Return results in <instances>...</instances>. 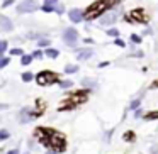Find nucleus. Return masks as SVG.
<instances>
[{
	"instance_id": "nucleus-36",
	"label": "nucleus",
	"mask_w": 158,
	"mask_h": 154,
	"mask_svg": "<svg viewBox=\"0 0 158 154\" xmlns=\"http://www.w3.org/2000/svg\"><path fill=\"white\" fill-rule=\"evenodd\" d=\"M134 117H136V119H139V117H141V110H136V113H134Z\"/></svg>"
},
{
	"instance_id": "nucleus-2",
	"label": "nucleus",
	"mask_w": 158,
	"mask_h": 154,
	"mask_svg": "<svg viewBox=\"0 0 158 154\" xmlns=\"http://www.w3.org/2000/svg\"><path fill=\"white\" fill-rule=\"evenodd\" d=\"M49 146L55 152H60V151L65 149V137L61 134H56V132H51L49 134Z\"/></svg>"
},
{
	"instance_id": "nucleus-8",
	"label": "nucleus",
	"mask_w": 158,
	"mask_h": 154,
	"mask_svg": "<svg viewBox=\"0 0 158 154\" xmlns=\"http://www.w3.org/2000/svg\"><path fill=\"white\" fill-rule=\"evenodd\" d=\"M116 21H117V14H116V12H110V14L104 15V17L100 19V26H109V24H114Z\"/></svg>"
},
{
	"instance_id": "nucleus-30",
	"label": "nucleus",
	"mask_w": 158,
	"mask_h": 154,
	"mask_svg": "<svg viewBox=\"0 0 158 154\" xmlns=\"http://www.w3.org/2000/svg\"><path fill=\"white\" fill-rule=\"evenodd\" d=\"M27 38L29 39H39V38H41V34H32V32H31V34H27Z\"/></svg>"
},
{
	"instance_id": "nucleus-25",
	"label": "nucleus",
	"mask_w": 158,
	"mask_h": 154,
	"mask_svg": "<svg viewBox=\"0 0 158 154\" xmlns=\"http://www.w3.org/2000/svg\"><path fill=\"white\" fill-rule=\"evenodd\" d=\"M58 85L61 86V88H70V86H72V81H58Z\"/></svg>"
},
{
	"instance_id": "nucleus-18",
	"label": "nucleus",
	"mask_w": 158,
	"mask_h": 154,
	"mask_svg": "<svg viewBox=\"0 0 158 154\" xmlns=\"http://www.w3.org/2000/svg\"><path fill=\"white\" fill-rule=\"evenodd\" d=\"M5 139H9V130L2 129L0 130V140H5Z\"/></svg>"
},
{
	"instance_id": "nucleus-6",
	"label": "nucleus",
	"mask_w": 158,
	"mask_h": 154,
	"mask_svg": "<svg viewBox=\"0 0 158 154\" xmlns=\"http://www.w3.org/2000/svg\"><path fill=\"white\" fill-rule=\"evenodd\" d=\"M34 117H38V113H34L31 109H29V107L22 109V110H21V113H19V120H21V122H24V124H26V122H29V120H32Z\"/></svg>"
},
{
	"instance_id": "nucleus-27",
	"label": "nucleus",
	"mask_w": 158,
	"mask_h": 154,
	"mask_svg": "<svg viewBox=\"0 0 158 154\" xmlns=\"http://www.w3.org/2000/svg\"><path fill=\"white\" fill-rule=\"evenodd\" d=\"M131 41H133L134 44H139V42H141V38H139V36H136V34H133V36H131Z\"/></svg>"
},
{
	"instance_id": "nucleus-10",
	"label": "nucleus",
	"mask_w": 158,
	"mask_h": 154,
	"mask_svg": "<svg viewBox=\"0 0 158 154\" xmlns=\"http://www.w3.org/2000/svg\"><path fill=\"white\" fill-rule=\"evenodd\" d=\"M92 54H94V51L92 49H78L77 51V58L80 59V61H85V59H89V58H92Z\"/></svg>"
},
{
	"instance_id": "nucleus-22",
	"label": "nucleus",
	"mask_w": 158,
	"mask_h": 154,
	"mask_svg": "<svg viewBox=\"0 0 158 154\" xmlns=\"http://www.w3.org/2000/svg\"><path fill=\"white\" fill-rule=\"evenodd\" d=\"M9 63H10V59H9V58H0V68H5Z\"/></svg>"
},
{
	"instance_id": "nucleus-32",
	"label": "nucleus",
	"mask_w": 158,
	"mask_h": 154,
	"mask_svg": "<svg viewBox=\"0 0 158 154\" xmlns=\"http://www.w3.org/2000/svg\"><path fill=\"white\" fill-rule=\"evenodd\" d=\"M32 56H34V58H43V53L41 51H34V53H32Z\"/></svg>"
},
{
	"instance_id": "nucleus-39",
	"label": "nucleus",
	"mask_w": 158,
	"mask_h": 154,
	"mask_svg": "<svg viewBox=\"0 0 158 154\" xmlns=\"http://www.w3.org/2000/svg\"><path fill=\"white\" fill-rule=\"evenodd\" d=\"M26 154H29V152H26Z\"/></svg>"
},
{
	"instance_id": "nucleus-20",
	"label": "nucleus",
	"mask_w": 158,
	"mask_h": 154,
	"mask_svg": "<svg viewBox=\"0 0 158 154\" xmlns=\"http://www.w3.org/2000/svg\"><path fill=\"white\" fill-rule=\"evenodd\" d=\"M10 54L12 56H24V53H22V49L15 48V49H12V51H10Z\"/></svg>"
},
{
	"instance_id": "nucleus-29",
	"label": "nucleus",
	"mask_w": 158,
	"mask_h": 154,
	"mask_svg": "<svg viewBox=\"0 0 158 154\" xmlns=\"http://www.w3.org/2000/svg\"><path fill=\"white\" fill-rule=\"evenodd\" d=\"M43 10L44 12H53V10H56V9L53 7V5H43Z\"/></svg>"
},
{
	"instance_id": "nucleus-12",
	"label": "nucleus",
	"mask_w": 158,
	"mask_h": 154,
	"mask_svg": "<svg viewBox=\"0 0 158 154\" xmlns=\"http://www.w3.org/2000/svg\"><path fill=\"white\" fill-rule=\"evenodd\" d=\"M48 58H51V59H55V58H58L60 56V51H56V49H51V48H46V53H44Z\"/></svg>"
},
{
	"instance_id": "nucleus-3",
	"label": "nucleus",
	"mask_w": 158,
	"mask_h": 154,
	"mask_svg": "<svg viewBox=\"0 0 158 154\" xmlns=\"http://www.w3.org/2000/svg\"><path fill=\"white\" fill-rule=\"evenodd\" d=\"M56 80H58V76H56L53 71H41L38 76H36V81H38L41 86H44V85H51V83H55V81H56Z\"/></svg>"
},
{
	"instance_id": "nucleus-1",
	"label": "nucleus",
	"mask_w": 158,
	"mask_h": 154,
	"mask_svg": "<svg viewBox=\"0 0 158 154\" xmlns=\"http://www.w3.org/2000/svg\"><path fill=\"white\" fill-rule=\"evenodd\" d=\"M110 5H109V2L107 0H102V2H97V4H94L92 7L89 9V10L85 12V19L87 21H92V19H95V17H99L100 14H102L106 9H109Z\"/></svg>"
},
{
	"instance_id": "nucleus-9",
	"label": "nucleus",
	"mask_w": 158,
	"mask_h": 154,
	"mask_svg": "<svg viewBox=\"0 0 158 154\" xmlns=\"http://www.w3.org/2000/svg\"><path fill=\"white\" fill-rule=\"evenodd\" d=\"M0 29H2V31H5V32H9V31H12V29H14V24L10 22V19L2 17V15H0Z\"/></svg>"
},
{
	"instance_id": "nucleus-4",
	"label": "nucleus",
	"mask_w": 158,
	"mask_h": 154,
	"mask_svg": "<svg viewBox=\"0 0 158 154\" xmlns=\"http://www.w3.org/2000/svg\"><path fill=\"white\" fill-rule=\"evenodd\" d=\"M63 41L73 48V46L77 44V41H78V32H77L73 27H68L65 32H63Z\"/></svg>"
},
{
	"instance_id": "nucleus-38",
	"label": "nucleus",
	"mask_w": 158,
	"mask_h": 154,
	"mask_svg": "<svg viewBox=\"0 0 158 154\" xmlns=\"http://www.w3.org/2000/svg\"><path fill=\"white\" fill-rule=\"evenodd\" d=\"M2 109H7V105H4V103H0V110Z\"/></svg>"
},
{
	"instance_id": "nucleus-17",
	"label": "nucleus",
	"mask_w": 158,
	"mask_h": 154,
	"mask_svg": "<svg viewBox=\"0 0 158 154\" xmlns=\"http://www.w3.org/2000/svg\"><path fill=\"white\" fill-rule=\"evenodd\" d=\"M7 41H0V56H2V54H4V53H5V49H7Z\"/></svg>"
},
{
	"instance_id": "nucleus-28",
	"label": "nucleus",
	"mask_w": 158,
	"mask_h": 154,
	"mask_svg": "<svg viewBox=\"0 0 158 154\" xmlns=\"http://www.w3.org/2000/svg\"><path fill=\"white\" fill-rule=\"evenodd\" d=\"M131 17H139V21H143V14H141L139 10H134L133 14H131Z\"/></svg>"
},
{
	"instance_id": "nucleus-5",
	"label": "nucleus",
	"mask_w": 158,
	"mask_h": 154,
	"mask_svg": "<svg viewBox=\"0 0 158 154\" xmlns=\"http://www.w3.org/2000/svg\"><path fill=\"white\" fill-rule=\"evenodd\" d=\"M36 9H38V5H36L34 0H24V2H21V4L17 5V12H19V14H27V12H34Z\"/></svg>"
},
{
	"instance_id": "nucleus-37",
	"label": "nucleus",
	"mask_w": 158,
	"mask_h": 154,
	"mask_svg": "<svg viewBox=\"0 0 158 154\" xmlns=\"http://www.w3.org/2000/svg\"><path fill=\"white\" fill-rule=\"evenodd\" d=\"M107 2H109V5H112V4H116L117 0H107Z\"/></svg>"
},
{
	"instance_id": "nucleus-16",
	"label": "nucleus",
	"mask_w": 158,
	"mask_h": 154,
	"mask_svg": "<svg viewBox=\"0 0 158 154\" xmlns=\"http://www.w3.org/2000/svg\"><path fill=\"white\" fill-rule=\"evenodd\" d=\"M139 103H141V100H133V102L129 103V107H127V110H134V109H138V107H139Z\"/></svg>"
},
{
	"instance_id": "nucleus-31",
	"label": "nucleus",
	"mask_w": 158,
	"mask_h": 154,
	"mask_svg": "<svg viewBox=\"0 0 158 154\" xmlns=\"http://www.w3.org/2000/svg\"><path fill=\"white\" fill-rule=\"evenodd\" d=\"M58 0H44V5H55Z\"/></svg>"
},
{
	"instance_id": "nucleus-19",
	"label": "nucleus",
	"mask_w": 158,
	"mask_h": 154,
	"mask_svg": "<svg viewBox=\"0 0 158 154\" xmlns=\"http://www.w3.org/2000/svg\"><path fill=\"white\" fill-rule=\"evenodd\" d=\"M38 46L39 48H46V46H49V39H39Z\"/></svg>"
},
{
	"instance_id": "nucleus-33",
	"label": "nucleus",
	"mask_w": 158,
	"mask_h": 154,
	"mask_svg": "<svg viewBox=\"0 0 158 154\" xmlns=\"http://www.w3.org/2000/svg\"><path fill=\"white\" fill-rule=\"evenodd\" d=\"M116 46H119V48H124V42L121 41V39H116Z\"/></svg>"
},
{
	"instance_id": "nucleus-23",
	"label": "nucleus",
	"mask_w": 158,
	"mask_h": 154,
	"mask_svg": "<svg viewBox=\"0 0 158 154\" xmlns=\"http://www.w3.org/2000/svg\"><path fill=\"white\" fill-rule=\"evenodd\" d=\"M107 34H109L110 38H117V36H119V31H117V29H109Z\"/></svg>"
},
{
	"instance_id": "nucleus-35",
	"label": "nucleus",
	"mask_w": 158,
	"mask_h": 154,
	"mask_svg": "<svg viewBox=\"0 0 158 154\" xmlns=\"http://www.w3.org/2000/svg\"><path fill=\"white\" fill-rule=\"evenodd\" d=\"M7 154H19V149H12V151H9Z\"/></svg>"
},
{
	"instance_id": "nucleus-21",
	"label": "nucleus",
	"mask_w": 158,
	"mask_h": 154,
	"mask_svg": "<svg viewBox=\"0 0 158 154\" xmlns=\"http://www.w3.org/2000/svg\"><path fill=\"white\" fill-rule=\"evenodd\" d=\"M144 119H146V120H153V119H158V112H151V113H148V115H144Z\"/></svg>"
},
{
	"instance_id": "nucleus-11",
	"label": "nucleus",
	"mask_w": 158,
	"mask_h": 154,
	"mask_svg": "<svg viewBox=\"0 0 158 154\" xmlns=\"http://www.w3.org/2000/svg\"><path fill=\"white\" fill-rule=\"evenodd\" d=\"M70 100H72V103H80V102H83V100H87V95H85V92H78V93H75Z\"/></svg>"
},
{
	"instance_id": "nucleus-15",
	"label": "nucleus",
	"mask_w": 158,
	"mask_h": 154,
	"mask_svg": "<svg viewBox=\"0 0 158 154\" xmlns=\"http://www.w3.org/2000/svg\"><path fill=\"white\" fill-rule=\"evenodd\" d=\"M32 58H34V56H29V54H24V56H22V59H21V63H22V65H29V63H31L32 61Z\"/></svg>"
},
{
	"instance_id": "nucleus-34",
	"label": "nucleus",
	"mask_w": 158,
	"mask_h": 154,
	"mask_svg": "<svg viewBox=\"0 0 158 154\" xmlns=\"http://www.w3.org/2000/svg\"><path fill=\"white\" fill-rule=\"evenodd\" d=\"M56 12H58V14H63V12H65V9L60 5V7H56Z\"/></svg>"
},
{
	"instance_id": "nucleus-14",
	"label": "nucleus",
	"mask_w": 158,
	"mask_h": 154,
	"mask_svg": "<svg viewBox=\"0 0 158 154\" xmlns=\"http://www.w3.org/2000/svg\"><path fill=\"white\" fill-rule=\"evenodd\" d=\"M82 83H83L85 86H95V85H97V80H94V78H83Z\"/></svg>"
},
{
	"instance_id": "nucleus-13",
	"label": "nucleus",
	"mask_w": 158,
	"mask_h": 154,
	"mask_svg": "<svg viewBox=\"0 0 158 154\" xmlns=\"http://www.w3.org/2000/svg\"><path fill=\"white\" fill-rule=\"evenodd\" d=\"M78 71V66L77 65H66L65 66V73L66 75H73V73H77Z\"/></svg>"
},
{
	"instance_id": "nucleus-24",
	"label": "nucleus",
	"mask_w": 158,
	"mask_h": 154,
	"mask_svg": "<svg viewBox=\"0 0 158 154\" xmlns=\"http://www.w3.org/2000/svg\"><path fill=\"white\" fill-rule=\"evenodd\" d=\"M32 80V73H24L22 75V81H31Z\"/></svg>"
},
{
	"instance_id": "nucleus-7",
	"label": "nucleus",
	"mask_w": 158,
	"mask_h": 154,
	"mask_svg": "<svg viewBox=\"0 0 158 154\" xmlns=\"http://www.w3.org/2000/svg\"><path fill=\"white\" fill-rule=\"evenodd\" d=\"M68 15H70V21L72 22H82L83 19H85V15H83V12L80 10V9H72V10L68 12Z\"/></svg>"
},
{
	"instance_id": "nucleus-26",
	"label": "nucleus",
	"mask_w": 158,
	"mask_h": 154,
	"mask_svg": "<svg viewBox=\"0 0 158 154\" xmlns=\"http://www.w3.org/2000/svg\"><path fill=\"white\" fill-rule=\"evenodd\" d=\"M133 139H134V134L133 132H126V134H124V140H129V142H131Z\"/></svg>"
}]
</instances>
